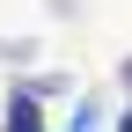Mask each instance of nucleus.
Wrapping results in <instances>:
<instances>
[{
    "label": "nucleus",
    "mask_w": 132,
    "mask_h": 132,
    "mask_svg": "<svg viewBox=\"0 0 132 132\" xmlns=\"http://www.w3.org/2000/svg\"><path fill=\"white\" fill-rule=\"evenodd\" d=\"M118 132H132V110H125V118H118Z\"/></svg>",
    "instance_id": "obj_3"
},
{
    "label": "nucleus",
    "mask_w": 132,
    "mask_h": 132,
    "mask_svg": "<svg viewBox=\"0 0 132 132\" xmlns=\"http://www.w3.org/2000/svg\"><path fill=\"white\" fill-rule=\"evenodd\" d=\"M125 88H132V59H125Z\"/></svg>",
    "instance_id": "obj_4"
},
{
    "label": "nucleus",
    "mask_w": 132,
    "mask_h": 132,
    "mask_svg": "<svg viewBox=\"0 0 132 132\" xmlns=\"http://www.w3.org/2000/svg\"><path fill=\"white\" fill-rule=\"evenodd\" d=\"M7 132H44V125H37V95H29V88L7 95Z\"/></svg>",
    "instance_id": "obj_1"
},
{
    "label": "nucleus",
    "mask_w": 132,
    "mask_h": 132,
    "mask_svg": "<svg viewBox=\"0 0 132 132\" xmlns=\"http://www.w3.org/2000/svg\"><path fill=\"white\" fill-rule=\"evenodd\" d=\"M95 125H103V103H88V95H81V103H73V125H66V132H95Z\"/></svg>",
    "instance_id": "obj_2"
}]
</instances>
